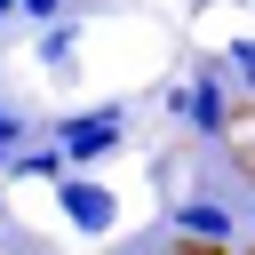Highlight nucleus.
I'll return each mask as SVG.
<instances>
[{
    "label": "nucleus",
    "instance_id": "f257e3e1",
    "mask_svg": "<svg viewBox=\"0 0 255 255\" xmlns=\"http://www.w3.org/2000/svg\"><path fill=\"white\" fill-rule=\"evenodd\" d=\"M223 80H231V72H223V56H207V64H191V80H175V88H167V112H175L191 135H207V143H215V135H231Z\"/></svg>",
    "mask_w": 255,
    "mask_h": 255
},
{
    "label": "nucleus",
    "instance_id": "f03ea898",
    "mask_svg": "<svg viewBox=\"0 0 255 255\" xmlns=\"http://www.w3.org/2000/svg\"><path fill=\"white\" fill-rule=\"evenodd\" d=\"M128 143V104H96V112H64L56 120V151L64 167H96Z\"/></svg>",
    "mask_w": 255,
    "mask_h": 255
},
{
    "label": "nucleus",
    "instance_id": "7ed1b4c3",
    "mask_svg": "<svg viewBox=\"0 0 255 255\" xmlns=\"http://www.w3.org/2000/svg\"><path fill=\"white\" fill-rule=\"evenodd\" d=\"M56 207H64V223H72V231H88V239H104V231L120 223V191H112V183H96L88 167H64V175H56Z\"/></svg>",
    "mask_w": 255,
    "mask_h": 255
},
{
    "label": "nucleus",
    "instance_id": "20e7f679",
    "mask_svg": "<svg viewBox=\"0 0 255 255\" xmlns=\"http://www.w3.org/2000/svg\"><path fill=\"white\" fill-rule=\"evenodd\" d=\"M167 223H175V239H191V247H231V231H239L223 199H191V191L167 207Z\"/></svg>",
    "mask_w": 255,
    "mask_h": 255
},
{
    "label": "nucleus",
    "instance_id": "39448f33",
    "mask_svg": "<svg viewBox=\"0 0 255 255\" xmlns=\"http://www.w3.org/2000/svg\"><path fill=\"white\" fill-rule=\"evenodd\" d=\"M0 175H8V183H56V175H64V151H56V135H48V143H16V151L0 159Z\"/></svg>",
    "mask_w": 255,
    "mask_h": 255
},
{
    "label": "nucleus",
    "instance_id": "423d86ee",
    "mask_svg": "<svg viewBox=\"0 0 255 255\" xmlns=\"http://www.w3.org/2000/svg\"><path fill=\"white\" fill-rule=\"evenodd\" d=\"M40 64H48L56 80H72V72H80V24H72V16H56V24L40 32Z\"/></svg>",
    "mask_w": 255,
    "mask_h": 255
},
{
    "label": "nucleus",
    "instance_id": "0eeeda50",
    "mask_svg": "<svg viewBox=\"0 0 255 255\" xmlns=\"http://www.w3.org/2000/svg\"><path fill=\"white\" fill-rule=\"evenodd\" d=\"M223 72H231V80L255 96V40H231V48H223Z\"/></svg>",
    "mask_w": 255,
    "mask_h": 255
},
{
    "label": "nucleus",
    "instance_id": "6e6552de",
    "mask_svg": "<svg viewBox=\"0 0 255 255\" xmlns=\"http://www.w3.org/2000/svg\"><path fill=\"white\" fill-rule=\"evenodd\" d=\"M24 135H32V128H24V112H16V104H0V159H8Z\"/></svg>",
    "mask_w": 255,
    "mask_h": 255
},
{
    "label": "nucleus",
    "instance_id": "1a4fd4ad",
    "mask_svg": "<svg viewBox=\"0 0 255 255\" xmlns=\"http://www.w3.org/2000/svg\"><path fill=\"white\" fill-rule=\"evenodd\" d=\"M64 8H72V0H16V16H32V24H56Z\"/></svg>",
    "mask_w": 255,
    "mask_h": 255
}]
</instances>
